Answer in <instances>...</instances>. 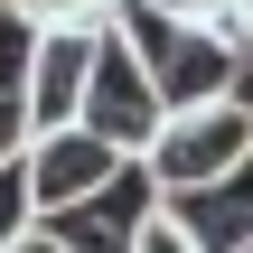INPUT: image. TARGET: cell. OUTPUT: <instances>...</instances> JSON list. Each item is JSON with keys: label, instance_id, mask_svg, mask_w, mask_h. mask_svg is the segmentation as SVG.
<instances>
[{"label": "cell", "instance_id": "5b68a950", "mask_svg": "<svg viewBox=\"0 0 253 253\" xmlns=\"http://www.w3.org/2000/svg\"><path fill=\"white\" fill-rule=\"evenodd\" d=\"M160 207V178L141 169V160H122L113 169V188H94V197H75V207H56L47 225L66 235V253H131L141 244V216Z\"/></svg>", "mask_w": 253, "mask_h": 253}, {"label": "cell", "instance_id": "9a60e30c", "mask_svg": "<svg viewBox=\"0 0 253 253\" xmlns=\"http://www.w3.org/2000/svg\"><path fill=\"white\" fill-rule=\"evenodd\" d=\"M244 84H253V38H244Z\"/></svg>", "mask_w": 253, "mask_h": 253}, {"label": "cell", "instance_id": "277c9868", "mask_svg": "<svg viewBox=\"0 0 253 253\" xmlns=\"http://www.w3.org/2000/svg\"><path fill=\"white\" fill-rule=\"evenodd\" d=\"M19 169H28V197H38V216H56V207H75V197L113 188L122 150H113L103 131H84V122H56V131H38V141L19 150Z\"/></svg>", "mask_w": 253, "mask_h": 253}, {"label": "cell", "instance_id": "6da1fadb", "mask_svg": "<svg viewBox=\"0 0 253 253\" xmlns=\"http://www.w3.org/2000/svg\"><path fill=\"white\" fill-rule=\"evenodd\" d=\"M103 28L150 66L160 103L188 113V103H216V94H244V38L235 28H197V19H169L160 0H113Z\"/></svg>", "mask_w": 253, "mask_h": 253}, {"label": "cell", "instance_id": "7a4b0ae2", "mask_svg": "<svg viewBox=\"0 0 253 253\" xmlns=\"http://www.w3.org/2000/svg\"><path fill=\"white\" fill-rule=\"evenodd\" d=\"M253 160V84L244 94H216V103H188L150 131L141 169L160 178V197H188V188H216L225 169Z\"/></svg>", "mask_w": 253, "mask_h": 253}, {"label": "cell", "instance_id": "ba28073f", "mask_svg": "<svg viewBox=\"0 0 253 253\" xmlns=\"http://www.w3.org/2000/svg\"><path fill=\"white\" fill-rule=\"evenodd\" d=\"M28 47H38V28H28L19 9H0V169L38 141V113H28Z\"/></svg>", "mask_w": 253, "mask_h": 253}, {"label": "cell", "instance_id": "7c38bea8", "mask_svg": "<svg viewBox=\"0 0 253 253\" xmlns=\"http://www.w3.org/2000/svg\"><path fill=\"white\" fill-rule=\"evenodd\" d=\"M169 19H197V28H235V0H160ZM244 38V28H235Z\"/></svg>", "mask_w": 253, "mask_h": 253}, {"label": "cell", "instance_id": "30bf717a", "mask_svg": "<svg viewBox=\"0 0 253 253\" xmlns=\"http://www.w3.org/2000/svg\"><path fill=\"white\" fill-rule=\"evenodd\" d=\"M28 225H38V197H28V169H19V160H9V169H0V253L19 244V235H28Z\"/></svg>", "mask_w": 253, "mask_h": 253}, {"label": "cell", "instance_id": "4fadbf2b", "mask_svg": "<svg viewBox=\"0 0 253 253\" xmlns=\"http://www.w3.org/2000/svg\"><path fill=\"white\" fill-rule=\"evenodd\" d=\"M9 253H66V235H56V225L38 216V225H28V235H19V244H9Z\"/></svg>", "mask_w": 253, "mask_h": 253}, {"label": "cell", "instance_id": "2e32d148", "mask_svg": "<svg viewBox=\"0 0 253 253\" xmlns=\"http://www.w3.org/2000/svg\"><path fill=\"white\" fill-rule=\"evenodd\" d=\"M0 9H9V0H0Z\"/></svg>", "mask_w": 253, "mask_h": 253}, {"label": "cell", "instance_id": "8fae6325", "mask_svg": "<svg viewBox=\"0 0 253 253\" xmlns=\"http://www.w3.org/2000/svg\"><path fill=\"white\" fill-rule=\"evenodd\" d=\"M131 253H207V244H197V235H188V216L160 197V207L141 216V244H131Z\"/></svg>", "mask_w": 253, "mask_h": 253}, {"label": "cell", "instance_id": "52a82bcc", "mask_svg": "<svg viewBox=\"0 0 253 253\" xmlns=\"http://www.w3.org/2000/svg\"><path fill=\"white\" fill-rule=\"evenodd\" d=\"M178 216H188V235L207 253H253V160L244 169H225L216 188H188V197H169Z\"/></svg>", "mask_w": 253, "mask_h": 253}, {"label": "cell", "instance_id": "8992f818", "mask_svg": "<svg viewBox=\"0 0 253 253\" xmlns=\"http://www.w3.org/2000/svg\"><path fill=\"white\" fill-rule=\"evenodd\" d=\"M94 56H103V28H38V47H28V113H38V131L84 113Z\"/></svg>", "mask_w": 253, "mask_h": 253}, {"label": "cell", "instance_id": "5bb4252c", "mask_svg": "<svg viewBox=\"0 0 253 253\" xmlns=\"http://www.w3.org/2000/svg\"><path fill=\"white\" fill-rule=\"evenodd\" d=\"M235 28H244V38H253V0H235Z\"/></svg>", "mask_w": 253, "mask_h": 253}, {"label": "cell", "instance_id": "3957f363", "mask_svg": "<svg viewBox=\"0 0 253 253\" xmlns=\"http://www.w3.org/2000/svg\"><path fill=\"white\" fill-rule=\"evenodd\" d=\"M84 131H103L122 160H141L150 150V131L169 122V103H160V84H150V66L103 28V56H94V84H84V113H75Z\"/></svg>", "mask_w": 253, "mask_h": 253}, {"label": "cell", "instance_id": "9c48e42d", "mask_svg": "<svg viewBox=\"0 0 253 253\" xmlns=\"http://www.w3.org/2000/svg\"><path fill=\"white\" fill-rule=\"evenodd\" d=\"M28 28H103V9L113 0H9Z\"/></svg>", "mask_w": 253, "mask_h": 253}]
</instances>
